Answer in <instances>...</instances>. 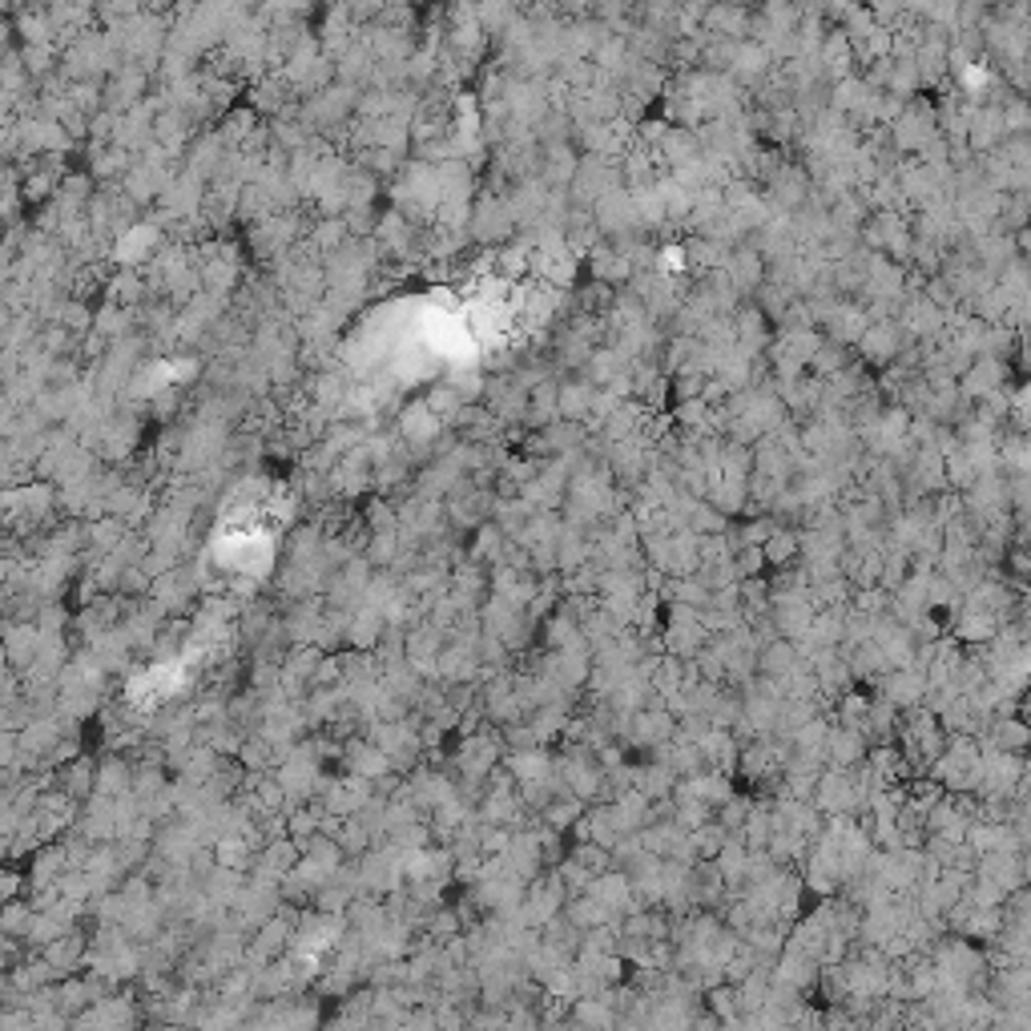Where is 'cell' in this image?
Listing matches in <instances>:
<instances>
[{
    "label": "cell",
    "mask_w": 1031,
    "mask_h": 1031,
    "mask_svg": "<svg viewBox=\"0 0 1031 1031\" xmlns=\"http://www.w3.org/2000/svg\"><path fill=\"white\" fill-rule=\"evenodd\" d=\"M593 391L596 387L585 375L556 379V415L568 419V424H581V419L588 415V407H593Z\"/></svg>",
    "instance_id": "cell-15"
},
{
    "label": "cell",
    "mask_w": 1031,
    "mask_h": 1031,
    "mask_svg": "<svg viewBox=\"0 0 1031 1031\" xmlns=\"http://www.w3.org/2000/svg\"><path fill=\"white\" fill-rule=\"evenodd\" d=\"M561 769H564V786H568L576 798H593V794L600 790V782H605V774H600V769H596L585 754H581V757H576V754L564 757Z\"/></svg>",
    "instance_id": "cell-21"
},
{
    "label": "cell",
    "mask_w": 1031,
    "mask_h": 1031,
    "mask_svg": "<svg viewBox=\"0 0 1031 1031\" xmlns=\"http://www.w3.org/2000/svg\"><path fill=\"white\" fill-rule=\"evenodd\" d=\"M588 219H593V226L600 230V238H608V242L641 234V230H637V219H633V198H629L625 185H617V190H608V194L596 198L593 210H588Z\"/></svg>",
    "instance_id": "cell-3"
},
{
    "label": "cell",
    "mask_w": 1031,
    "mask_h": 1031,
    "mask_svg": "<svg viewBox=\"0 0 1031 1031\" xmlns=\"http://www.w3.org/2000/svg\"><path fill=\"white\" fill-rule=\"evenodd\" d=\"M818 70H822V85H838V81L854 77V53H850L842 29H826L822 45H818Z\"/></svg>",
    "instance_id": "cell-12"
},
{
    "label": "cell",
    "mask_w": 1031,
    "mask_h": 1031,
    "mask_svg": "<svg viewBox=\"0 0 1031 1031\" xmlns=\"http://www.w3.org/2000/svg\"><path fill=\"white\" fill-rule=\"evenodd\" d=\"M750 24H754V12L742 4H710L701 17V36L737 45V41H750Z\"/></svg>",
    "instance_id": "cell-9"
},
{
    "label": "cell",
    "mask_w": 1031,
    "mask_h": 1031,
    "mask_svg": "<svg viewBox=\"0 0 1031 1031\" xmlns=\"http://www.w3.org/2000/svg\"><path fill=\"white\" fill-rule=\"evenodd\" d=\"M762 556H766V564H774V568H786V564L798 561V528H790V524L774 528L766 536V544H762Z\"/></svg>",
    "instance_id": "cell-23"
},
{
    "label": "cell",
    "mask_w": 1031,
    "mask_h": 1031,
    "mask_svg": "<svg viewBox=\"0 0 1031 1031\" xmlns=\"http://www.w3.org/2000/svg\"><path fill=\"white\" fill-rule=\"evenodd\" d=\"M561 415H556V379H544V383H536V387L528 391V407H524V424L528 427H549L556 424Z\"/></svg>",
    "instance_id": "cell-20"
},
{
    "label": "cell",
    "mask_w": 1031,
    "mask_h": 1031,
    "mask_svg": "<svg viewBox=\"0 0 1031 1031\" xmlns=\"http://www.w3.org/2000/svg\"><path fill=\"white\" fill-rule=\"evenodd\" d=\"M774 70H778V65L769 61L766 49L754 45V41H737L734 53H730V70H725V77L734 81L742 93H750V89H757V85H762Z\"/></svg>",
    "instance_id": "cell-8"
},
{
    "label": "cell",
    "mask_w": 1031,
    "mask_h": 1031,
    "mask_svg": "<svg viewBox=\"0 0 1031 1031\" xmlns=\"http://www.w3.org/2000/svg\"><path fill=\"white\" fill-rule=\"evenodd\" d=\"M722 275L730 278V287H734L742 298H754V290L766 283V263L757 258V251L750 246V242H742V246H734V251L725 254Z\"/></svg>",
    "instance_id": "cell-11"
},
{
    "label": "cell",
    "mask_w": 1031,
    "mask_h": 1031,
    "mask_svg": "<svg viewBox=\"0 0 1031 1031\" xmlns=\"http://www.w3.org/2000/svg\"><path fill=\"white\" fill-rule=\"evenodd\" d=\"M854 347H859V363H862V368L886 371L911 343H906V334L899 331L894 322H871Z\"/></svg>",
    "instance_id": "cell-6"
},
{
    "label": "cell",
    "mask_w": 1031,
    "mask_h": 1031,
    "mask_svg": "<svg viewBox=\"0 0 1031 1031\" xmlns=\"http://www.w3.org/2000/svg\"><path fill=\"white\" fill-rule=\"evenodd\" d=\"M991 737H996L999 754H1008V750H1020V745H1023V725H1020V722H1011V718H1003V722H996Z\"/></svg>",
    "instance_id": "cell-28"
},
{
    "label": "cell",
    "mask_w": 1031,
    "mask_h": 1031,
    "mask_svg": "<svg viewBox=\"0 0 1031 1031\" xmlns=\"http://www.w3.org/2000/svg\"><path fill=\"white\" fill-rule=\"evenodd\" d=\"M625 371H629V355L617 351V347H596L585 363V379L593 387H608V383L617 375H625Z\"/></svg>",
    "instance_id": "cell-18"
},
{
    "label": "cell",
    "mask_w": 1031,
    "mask_h": 1031,
    "mask_svg": "<svg viewBox=\"0 0 1031 1031\" xmlns=\"http://www.w3.org/2000/svg\"><path fill=\"white\" fill-rule=\"evenodd\" d=\"M705 504H710L713 512H722L725 520L745 512V480H718L710 488V496H705Z\"/></svg>",
    "instance_id": "cell-24"
},
{
    "label": "cell",
    "mask_w": 1031,
    "mask_h": 1031,
    "mask_svg": "<svg viewBox=\"0 0 1031 1031\" xmlns=\"http://www.w3.org/2000/svg\"><path fill=\"white\" fill-rule=\"evenodd\" d=\"M685 532H693V536H718V532H730V520H725L722 512H713L705 500H698L693 504V512H689V520H685Z\"/></svg>",
    "instance_id": "cell-26"
},
{
    "label": "cell",
    "mask_w": 1031,
    "mask_h": 1031,
    "mask_svg": "<svg viewBox=\"0 0 1031 1031\" xmlns=\"http://www.w3.org/2000/svg\"><path fill=\"white\" fill-rule=\"evenodd\" d=\"M617 185H620V166H617V161H605V158H593V153H581V166H576L573 182H568L564 198H568V206H573V210H593L596 198L608 194V190H617Z\"/></svg>",
    "instance_id": "cell-2"
},
{
    "label": "cell",
    "mask_w": 1031,
    "mask_h": 1031,
    "mask_svg": "<svg viewBox=\"0 0 1031 1031\" xmlns=\"http://www.w3.org/2000/svg\"><path fill=\"white\" fill-rule=\"evenodd\" d=\"M955 387H959V400H963V403L987 400V395H996V391L1008 387V363H1003V359L979 355V359L971 363V368L963 371V379L955 383Z\"/></svg>",
    "instance_id": "cell-10"
},
{
    "label": "cell",
    "mask_w": 1031,
    "mask_h": 1031,
    "mask_svg": "<svg viewBox=\"0 0 1031 1031\" xmlns=\"http://www.w3.org/2000/svg\"><path fill=\"white\" fill-rule=\"evenodd\" d=\"M822 754H830V762H835L838 769H847V766H859L862 757H867V742H862V734L859 730H838V734H826V750Z\"/></svg>",
    "instance_id": "cell-22"
},
{
    "label": "cell",
    "mask_w": 1031,
    "mask_h": 1031,
    "mask_svg": "<svg viewBox=\"0 0 1031 1031\" xmlns=\"http://www.w3.org/2000/svg\"><path fill=\"white\" fill-rule=\"evenodd\" d=\"M847 363H850L847 351H842V347H835V343H826V339H822V343H818V351H814V359H810V368H806V371H810L814 379H830V375H838V371L847 368Z\"/></svg>",
    "instance_id": "cell-27"
},
{
    "label": "cell",
    "mask_w": 1031,
    "mask_h": 1031,
    "mask_svg": "<svg viewBox=\"0 0 1031 1031\" xmlns=\"http://www.w3.org/2000/svg\"><path fill=\"white\" fill-rule=\"evenodd\" d=\"M464 774H471V778H483L488 769L496 766V742L492 737H471L468 745H464Z\"/></svg>",
    "instance_id": "cell-25"
},
{
    "label": "cell",
    "mask_w": 1031,
    "mask_h": 1031,
    "mask_svg": "<svg viewBox=\"0 0 1031 1031\" xmlns=\"http://www.w3.org/2000/svg\"><path fill=\"white\" fill-rule=\"evenodd\" d=\"M814 803L822 806L826 814H847L854 810V806L862 803V786L850 774H842V769H830V774H822L818 778V794H814Z\"/></svg>",
    "instance_id": "cell-14"
},
{
    "label": "cell",
    "mask_w": 1031,
    "mask_h": 1031,
    "mask_svg": "<svg viewBox=\"0 0 1031 1031\" xmlns=\"http://www.w3.org/2000/svg\"><path fill=\"white\" fill-rule=\"evenodd\" d=\"M762 190H766L762 198L769 202V210L794 214V210H803L806 198H810V178H806V170L798 161H782L778 170H774V178H769Z\"/></svg>",
    "instance_id": "cell-5"
},
{
    "label": "cell",
    "mask_w": 1031,
    "mask_h": 1031,
    "mask_svg": "<svg viewBox=\"0 0 1031 1031\" xmlns=\"http://www.w3.org/2000/svg\"><path fill=\"white\" fill-rule=\"evenodd\" d=\"M588 258H593V283H600V287H629L633 283V266L617 246L600 242Z\"/></svg>",
    "instance_id": "cell-17"
},
{
    "label": "cell",
    "mask_w": 1031,
    "mask_h": 1031,
    "mask_svg": "<svg viewBox=\"0 0 1031 1031\" xmlns=\"http://www.w3.org/2000/svg\"><path fill=\"white\" fill-rule=\"evenodd\" d=\"M871 327V319H867V310L854 302V298H838L835 310L826 315V322L818 327V334H822L826 343L842 347V351H850V347L859 343L862 331Z\"/></svg>",
    "instance_id": "cell-7"
},
{
    "label": "cell",
    "mask_w": 1031,
    "mask_h": 1031,
    "mask_svg": "<svg viewBox=\"0 0 1031 1031\" xmlns=\"http://www.w3.org/2000/svg\"><path fill=\"white\" fill-rule=\"evenodd\" d=\"M653 153H657V166L673 173V170H681V166H689V161H698L701 158V146H698V138H693V129L669 126V129H665L661 146H657Z\"/></svg>",
    "instance_id": "cell-16"
},
{
    "label": "cell",
    "mask_w": 1031,
    "mask_h": 1031,
    "mask_svg": "<svg viewBox=\"0 0 1031 1031\" xmlns=\"http://www.w3.org/2000/svg\"><path fill=\"white\" fill-rule=\"evenodd\" d=\"M935 138H939V126H935V105L923 102V97H911L903 114L886 126V141H891V149L899 153V158H903V153H915L918 158V153H923Z\"/></svg>",
    "instance_id": "cell-1"
},
{
    "label": "cell",
    "mask_w": 1031,
    "mask_h": 1031,
    "mask_svg": "<svg viewBox=\"0 0 1031 1031\" xmlns=\"http://www.w3.org/2000/svg\"><path fill=\"white\" fill-rule=\"evenodd\" d=\"M576 166H581V149L573 146V141H564V146H549L540 149V182L549 185V190H556V194H564L568 190V182H573Z\"/></svg>",
    "instance_id": "cell-13"
},
{
    "label": "cell",
    "mask_w": 1031,
    "mask_h": 1031,
    "mask_svg": "<svg viewBox=\"0 0 1031 1031\" xmlns=\"http://www.w3.org/2000/svg\"><path fill=\"white\" fill-rule=\"evenodd\" d=\"M400 432H403V439L412 447H427L432 439L444 432V424H439L436 415L427 412V403H412L407 412H403V419H400Z\"/></svg>",
    "instance_id": "cell-19"
},
{
    "label": "cell",
    "mask_w": 1031,
    "mask_h": 1031,
    "mask_svg": "<svg viewBox=\"0 0 1031 1031\" xmlns=\"http://www.w3.org/2000/svg\"><path fill=\"white\" fill-rule=\"evenodd\" d=\"M468 234L483 246H508L516 234V222L504 206V194H483L480 202H471Z\"/></svg>",
    "instance_id": "cell-4"
}]
</instances>
